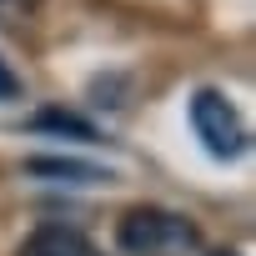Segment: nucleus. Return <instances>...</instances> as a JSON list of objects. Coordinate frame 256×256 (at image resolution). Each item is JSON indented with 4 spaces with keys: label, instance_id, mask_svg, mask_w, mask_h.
I'll use <instances>...</instances> for the list:
<instances>
[{
    "label": "nucleus",
    "instance_id": "f257e3e1",
    "mask_svg": "<svg viewBox=\"0 0 256 256\" xmlns=\"http://www.w3.org/2000/svg\"><path fill=\"white\" fill-rule=\"evenodd\" d=\"M116 246L126 256H196L201 251V231L181 211L131 206V211L116 221Z\"/></svg>",
    "mask_w": 256,
    "mask_h": 256
},
{
    "label": "nucleus",
    "instance_id": "f03ea898",
    "mask_svg": "<svg viewBox=\"0 0 256 256\" xmlns=\"http://www.w3.org/2000/svg\"><path fill=\"white\" fill-rule=\"evenodd\" d=\"M191 131H196V141L206 146V156H216V161H236L241 151H246V120H241V110L231 106V96H221V90H211V86H201L196 96H191Z\"/></svg>",
    "mask_w": 256,
    "mask_h": 256
},
{
    "label": "nucleus",
    "instance_id": "7ed1b4c3",
    "mask_svg": "<svg viewBox=\"0 0 256 256\" xmlns=\"http://www.w3.org/2000/svg\"><path fill=\"white\" fill-rule=\"evenodd\" d=\"M20 256H100V251H96L90 236L76 231V226H40V231L26 236Z\"/></svg>",
    "mask_w": 256,
    "mask_h": 256
},
{
    "label": "nucleus",
    "instance_id": "20e7f679",
    "mask_svg": "<svg viewBox=\"0 0 256 256\" xmlns=\"http://www.w3.org/2000/svg\"><path fill=\"white\" fill-rule=\"evenodd\" d=\"M36 176H70V181H110V171L100 166H86V161H60V156H36L26 161Z\"/></svg>",
    "mask_w": 256,
    "mask_h": 256
},
{
    "label": "nucleus",
    "instance_id": "39448f33",
    "mask_svg": "<svg viewBox=\"0 0 256 256\" xmlns=\"http://www.w3.org/2000/svg\"><path fill=\"white\" fill-rule=\"evenodd\" d=\"M30 126H36V131H60V136H80V141H96V136H100L90 120H80V116H70V110H40V116H36Z\"/></svg>",
    "mask_w": 256,
    "mask_h": 256
},
{
    "label": "nucleus",
    "instance_id": "423d86ee",
    "mask_svg": "<svg viewBox=\"0 0 256 256\" xmlns=\"http://www.w3.org/2000/svg\"><path fill=\"white\" fill-rule=\"evenodd\" d=\"M36 10V0H0V26H20Z\"/></svg>",
    "mask_w": 256,
    "mask_h": 256
},
{
    "label": "nucleus",
    "instance_id": "0eeeda50",
    "mask_svg": "<svg viewBox=\"0 0 256 256\" xmlns=\"http://www.w3.org/2000/svg\"><path fill=\"white\" fill-rule=\"evenodd\" d=\"M20 96V76L6 66V60H0V106H6V100H16Z\"/></svg>",
    "mask_w": 256,
    "mask_h": 256
},
{
    "label": "nucleus",
    "instance_id": "6e6552de",
    "mask_svg": "<svg viewBox=\"0 0 256 256\" xmlns=\"http://www.w3.org/2000/svg\"><path fill=\"white\" fill-rule=\"evenodd\" d=\"M211 256H236V251H211Z\"/></svg>",
    "mask_w": 256,
    "mask_h": 256
}]
</instances>
